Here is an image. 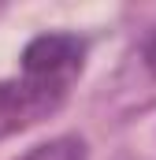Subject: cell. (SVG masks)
<instances>
[{
    "label": "cell",
    "instance_id": "277c9868",
    "mask_svg": "<svg viewBox=\"0 0 156 160\" xmlns=\"http://www.w3.org/2000/svg\"><path fill=\"white\" fill-rule=\"evenodd\" d=\"M141 60H145V67H149V75L156 78V30L145 38V45H141Z\"/></svg>",
    "mask_w": 156,
    "mask_h": 160
},
{
    "label": "cell",
    "instance_id": "6da1fadb",
    "mask_svg": "<svg viewBox=\"0 0 156 160\" xmlns=\"http://www.w3.org/2000/svg\"><path fill=\"white\" fill-rule=\"evenodd\" d=\"M71 93V82L37 78V75H19V78H0V142L48 119Z\"/></svg>",
    "mask_w": 156,
    "mask_h": 160
},
{
    "label": "cell",
    "instance_id": "3957f363",
    "mask_svg": "<svg viewBox=\"0 0 156 160\" xmlns=\"http://www.w3.org/2000/svg\"><path fill=\"white\" fill-rule=\"evenodd\" d=\"M22 160H85V145L78 138H56L48 145H37L30 149Z\"/></svg>",
    "mask_w": 156,
    "mask_h": 160
},
{
    "label": "cell",
    "instance_id": "7a4b0ae2",
    "mask_svg": "<svg viewBox=\"0 0 156 160\" xmlns=\"http://www.w3.org/2000/svg\"><path fill=\"white\" fill-rule=\"evenodd\" d=\"M82 63H85V41L78 34H41L22 48V71L37 78H56L75 86Z\"/></svg>",
    "mask_w": 156,
    "mask_h": 160
}]
</instances>
